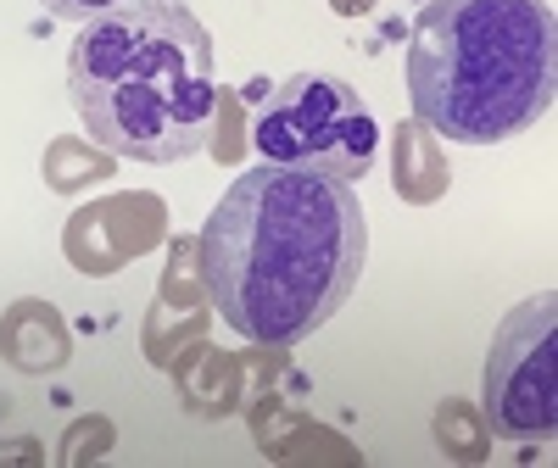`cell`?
I'll return each instance as SVG.
<instances>
[{"label":"cell","mask_w":558,"mask_h":468,"mask_svg":"<svg viewBox=\"0 0 558 468\" xmlns=\"http://www.w3.org/2000/svg\"><path fill=\"white\" fill-rule=\"evenodd\" d=\"M368 218L347 178L257 162L202 223V285L252 346H296L357 291Z\"/></svg>","instance_id":"1"},{"label":"cell","mask_w":558,"mask_h":468,"mask_svg":"<svg viewBox=\"0 0 558 468\" xmlns=\"http://www.w3.org/2000/svg\"><path fill=\"white\" fill-rule=\"evenodd\" d=\"M68 101L101 151L173 168L207 151L218 57L191 0H118L68 51Z\"/></svg>","instance_id":"2"},{"label":"cell","mask_w":558,"mask_h":468,"mask_svg":"<svg viewBox=\"0 0 558 468\" xmlns=\"http://www.w3.org/2000/svg\"><path fill=\"white\" fill-rule=\"evenodd\" d=\"M558 23L547 0H430L408 34V107L452 146H497L553 112Z\"/></svg>","instance_id":"3"},{"label":"cell","mask_w":558,"mask_h":468,"mask_svg":"<svg viewBox=\"0 0 558 468\" xmlns=\"http://www.w3.org/2000/svg\"><path fill=\"white\" fill-rule=\"evenodd\" d=\"M252 146L263 162L307 168L357 184L380 157V123L368 101L336 73H291L263 101L252 123Z\"/></svg>","instance_id":"4"},{"label":"cell","mask_w":558,"mask_h":468,"mask_svg":"<svg viewBox=\"0 0 558 468\" xmlns=\"http://www.w3.org/2000/svg\"><path fill=\"white\" fill-rule=\"evenodd\" d=\"M553 296L520 301L502 318L486 357L481 407L502 441H547L553 435Z\"/></svg>","instance_id":"5"},{"label":"cell","mask_w":558,"mask_h":468,"mask_svg":"<svg viewBox=\"0 0 558 468\" xmlns=\"http://www.w3.org/2000/svg\"><path fill=\"white\" fill-rule=\"evenodd\" d=\"M51 17H62V23H89V17H101V12H112L118 0H39Z\"/></svg>","instance_id":"6"}]
</instances>
